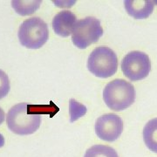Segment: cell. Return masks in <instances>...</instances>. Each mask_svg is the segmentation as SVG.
Listing matches in <instances>:
<instances>
[{"label":"cell","mask_w":157,"mask_h":157,"mask_svg":"<svg viewBox=\"0 0 157 157\" xmlns=\"http://www.w3.org/2000/svg\"><path fill=\"white\" fill-rule=\"evenodd\" d=\"M10 91V81L8 75L0 69V100L5 98Z\"/></svg>","instance_id":"4fadbf2b"},{"label":"cell","mask_w":157,"mask_h":157,"mask_svg":"<svg viewBox=\"0 0 157 157\" xmlns=\"http://www.w3.org/2000/svg\"><path fill=\"white\" fill-rule=\"evenodd\" d=\"M103 100L111 110L122 111L135 102V86L125 79H113L105 86Z\"/></svg>","instance_id":"7a4b0ae2"},{"label":"cell","mask_w":157,"mask_h":157,"mask_svg":"<svg viewBox=\"0 0 157 157\" xmlns=\"http://www.w3.org/2000/svg\"><path fill=\"white\" fill-rule=\"evenodd\" d=\"M84 157H119L117 152L111 147L97 144L88 148Z\"/></svg>","instance_id":"7c38bea8"},{"label":"cell","mask_w":157,"mask_h":157,"mask_svg":"<svg viewBox=\"0 0 157 157\" xmlns=\"http://www.w3.org/2000/svg\"><path fill=\"white\" fill-rule=\"evenodd\" d=\"M77 22V17L70 11H62L53 17L52 25L54 33L61 37H68L72 34Z\"/></svg>","instance_id":"ba28073f"},{"label":"cell","mask_w":157,"mask_h":157,"mask_svg":"<svg viewBox=\"0 0 157 157\" xmlns=\"http://www.w3.org/2000/svg\"><path fill=\"white\" fill-rule=\"evenodd\" d=\"M29 104L18 103L8 111L6 123L12 133L19 135L35 133L41 123V116L38 111L29 110Z\"/></svg>","instance_id":"6da1fadb"},{"label":"cell","mask_w":157,"mask_h":157,"mask_svg":"<svg viewBox=\"0 0 157 157\" xmlns=\"http://www.w3.org/2000/svg\"><path fill=\"white\" fill-rule=\"evenodd\" d=\"M5 145V139H4V136L0 134V147H4Z\"/></svg>","instance_id":"2e32d148"},{"label":"cell","mask_w":157,"mask_h":157,"mask_svg":"<svg viewBox=\"0 0 157 157\" xmlns=\"http://www.w3.org/2000/svg\"><path fill=\"white\" fill-rule=\"evenodd\" d=\"M97 136L106 141H114L122 134L123 122L120 116L107 113L97 119L94 126Z\"/></svg>","instance_id":"52a82bcc"},{"label":"cell","mask_w":157,"mask_h":157,"mask_svg":"<svg viewBox=\"0 0 157 157\" xmlns=\"http://www.w3.org/2000/svg\"><path fill=\"white\" fill-rule=\"evenodd\" d=\"M87 68L96 77L103 78L111 77L117 72V55L107 46H99L88 57Z\"/></svg>","instance_id":"277c9868"},{"label":"cell","mask_w":157,"mask_h":157,"mask_svg":"<svg viewBox=\"0 0 157 157\" xmlns=\"http://www.w3.org/2000/svg\"><path fill=\"white\" fill-rule=\"evenodd\" d=\"M5 117H6V115H5V112H4V110L0 107V125L4 122V121H5Z\"/></svg>","instance_id":"9a60e30c"},{"label":"cell","mask_w":157,"mask_h":157,"mask_svg":"<svg viewBox=\"0 0 157 157\" xmlns=\"http://www.w3.org/2000/svg\"><path fill=\"white\" fill-rule=\"evenodd\" d=\"M121 70L131 81L143 79L150 73V59L147 54L140 51L130 52L121 61Z\"/></svg>","instance_id":"8992f818"},{"label":"cell","mask_w":157,"mask_h":157,"mask_svg":"<svg viewBox=\"0 0 157 157\" xmlns=\"http://www.w3.org/2000/svg\"><path fill=\"white\" fill-rule=\"evenodd\" d=\"M41 1H12L11 5L17 13L26 16L34 13L39 8Z\"/></svg>","instance_id":"8fae6325"},{"label":"cell","mask_w":157,"mask_h":157,"mask_svg":"<svg viewBox=\"0 0 157 157\" xmlns=\"http://www.w3.org/2000/svg\"><path fill=\"white\" fill-rule=\"evenodd\" d=\"M142 135L147 147L150 151L157 153V118L152 119L145 125Z\"/></svg>","instance_id":"30bf717a"},{"label":"cell","mask_w":157,"mask_h":157,"mask_svg":"<svg viewBox=\"0 0 157 157\" xmlns=\"http://www.w3.org/2000/svg\"><path fill=\"white\" fill-rule=\"evenodd\" d=\"M17 35L23 46L29 49H39L48 40L49 30L41 18L33 17L25 19L21 24Z\"/></svg>","instance_id":"3957f363"},{"label":"cell","mask_w":157,"mask_h":157,"mask_svg":"<svg viewBox=\"0 0 157 157\" xmlns=\"http://www.w3.org/2000/svg\"><path fill=\"white\" fill-rule=\"evenodd\" d=\"M84 106L78 104V102L75 100H70V113H71V121L73 122L74 121H76L78 118L82 116L85 114V112H80L78 111V109H81Z\"/></svg>","instance_id":"5bb4252c"},{"label":"cell","mask_w":157,"mask_h":157,"mask_svg":"<svg viewBox=\"0 0 157 157\" xmlns=\"http://www.w3.org/2000/svg\"><path fill=\"white\" fill-rule=\"evenodd\" d=\"M73 45L79 49H85L98 42L103 35L101 21L94 17H87L78 20L72 31Z\"/></svg>","instance_id":"5b68a950"},{"label":"cell","mask_w":157,"mask_h":157,"mask_svg":"<svg viewBox=\"0 0 157 157\" xmlns=\"http://www.w3.org/2000/svg\"><path fill=\"white\" fill-rule=\"evenodd\" d=\"M128 14L136 19L149 17L154 11L155 2L150 0H127L124 2Z\"/></svg>","instance_id":"9c48e42d"}]
</instances>
